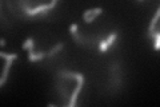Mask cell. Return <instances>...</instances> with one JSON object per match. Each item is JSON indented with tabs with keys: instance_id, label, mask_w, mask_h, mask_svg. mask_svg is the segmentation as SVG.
Returning <instances> with one entry per match:
<instances>
[{
	"instance_id": "6da1fadb",
	"label": "cell",
	"mask_w": 160,
	"mask_h": 107,
	"mask_svg": "<svg viewBox=\"0 0 160 107\" xmlns=\"http://www.w3.org/2000/svg\"><path fill=\"white\" fill-rule=\"evenodd\" d=\"M58 74L60 76H63V78H66V79H76L78 80V86H76V88L73 90V93L71 95V99H69V103H68L69 107L76 106L78 95H79L80 91H82L83 83H84V75H82L80 72H71V71H64V70H60Z\"/></svg>"
},
{
	"instance_id": "7a4b0ae2",
	"label": "cell",
	"mask_w": 160,
	"mask_h": 107,
	"mask_svg": "<svg viewBox=\"0 0 160 107\" xmlns=\"http://www.w3.org/2000/svg\"><path fill=\"white\" fill-rule=\"evenodd\" d=\"M56 3H58V0H52L49 4H43V6H39L36 8H29L27 4H24L23 6V12L27 15V16H38V15L40 13H43L44 11H48V9H52L55 6H56Z\"/></svg>"
},
{
	"instance_id": "3957f363",
	"label": "cell",
	"mask_w": 160,
	"mask_h": 107,
	"mask_svg": "<svg viewBox=\"0 0 160 107\" xmlns=\"http://www.w3.org/2000/svg\"><path fill=\"white\" fill-rule=\"evenodd\" d=\"M116 38H118V32H112L107 39L102 40V42L99 43V51L100 52H106V51L113 44V42L116 40Z\"/></svg>"
},
{
	"instance_id": "277c9868",
	"label": "cell",
	"mask_w": 160,
	"mask_h": 107,
	"mask_svg": "<svg viewBox=\"0 0 160 107\" xmlns=\"http://www.w3.org/2000/svg\"><path fill=\"white\" fill-rule=\"evenodd\" d=\"M6 66L3 68V72H2V79H0V87H4V84L7 82V78H8V72H9V68L12 66V62L15 59H6Z\"/></svg>"
},
{
	"instance_id": "5b68a950",
	"label": "cell",
	"mask_w": 160,
	"mask_h": 107,
	"mask_svg": "<svg viewBox=\"0 0 160 107\" xmlns=\"http://www.w3.org/2000/svg\"><path fill=\"white\" fill-rule=\"evenodd\" d=\"M159 19H160V7H159V9L156 11V13H155V16L152 18L151 23H149V27H148V36L149 38H151L152 34L155 32V27H156V23L159 22Z\"/></svg>"
},
{
	"instance_id": "8992f818",
	"label": "cell",
	"mask_w": 160,
	"mask_h": 107,
	"mask_svg": "<svg viewBox=\"0 0 160 107\" xmlns=\"http://www.w3.org/2000/svg\"><path fill=\"white\" fill-rule=\"evenodd\" d=\"M28 60L29 62H38V60H42L47 56V52H33V50H29L28 51Z\"/></svg>"
},
{
	"instance_id": "52a82bcc",
	"label": "cell",
	"mask_w": 160,
	"mask_h": 107,
	"mask_svg": "<svg viewBox=\"0 0 160 107\" xmlns=\"http://www.w3.org/2000/svg\"><path fill=\"white\" fill-rule=\"evenodd\" d=\"M63 48H64V43L59 42L56 45H53V47L48 51V52H47V56H48V58H52V56H55V55H56V54L59 52V51H62Z\"/></svg>"
},
{
	"instance_id": "ba28073f",
	"label": "cell",
	"mask_w": 160,
	"mask_h": 107,
	"mask_svg": "<svg viewBox=\"0 0 160 107\" xmlns=\"http://www.w3.org/2000/svg\"><path fill=\"white\" fill-rule=\"evenodd\" d=\"M103 12V8H100V7H98V8H92V9H87V11H84V13H83V19L84 18H88V16H91V15H100Z\"/></svg>"
},
{
	"instance_id": "9c48e42d",
	"label": "cell",
	"mask_w": 160,
	"mask_h": 107,
	"mask_svg": "<svg viewBox=\"0 0 160 107\" xmlns=\"http://www.w3.org/2000/svg\"><path fill=\"white\" fill-rule=\"evenodd\" d=\"M35 47V42H33V38H28L26 42L23 43V50H33Z\"/></svg>"
},
{
	"instance_id": "30bf717a",
	"label": "cell",
	"mask_w": 160,
	"mask_h": 107,
	"mask_svg": "<svg viewBox=\"0 0 160 107\" xmlns=\"http://www.w3.org/2000/svg\"><path fill=\"white\" fill-rule=\"evenodd\" d=\"M151 38L155 39V50H156V51H160V31L153 32Z\"/></svg>"
},
{
	"instance_id": "8fae6325",
	"label": "cell",
	"mask_w": 160,
	"mask_h": 107,
	"mask_svg": "<svg viewBox=\"0 0 160 107\" xmlns=\"http://www.w3.org/2000/svg\"><path fill=\"white\" fill-rule=\"evenodd\" d=\"M0 56L4 59H18V54H6V52H0Z\"/></svg>"
},
{
	"instance_id": "7c38bea8",
	"label": "cell",
	"mask_w": 160,
	"mask_h": 107,
	"mask_svg": "<svg viewBox=\"0 0 160 107\" xmlns=\"http://www.w3.org/2000/svg\"><path fill=\"white\" fill-rule=\"evenodd\" d=\"M95 19H96V15H91V16H88V18H84V23L91 24Z\"/></svg>"
},
{
	"instance_id": "4fadbf2b",
	"label": "cell",
	"mask_w": 160,
	"mask_h": 107,
	"mask_svg": "<svg viewBox=\"0 0 160 107\" xmlns=\"http://www.w3.org/2000/svg\"><path fill=\"white\" fill-rule=\"evenodd\" d=\"M78 28H79V25L78 24H71V27H69V32H71V35L72 34H75V32H78Z\"/></svg>"
},
{
	"instance_id": "5bb4252c",
	"label": "cell",
	"mask_w": 160,
	"mask_h": 107,
	"mask_svg": "<svg viewBox=\"0 0 160 107\" xmlns=\"http://www.w3.org/2000/svg\"><path fill=\"white\" fill-rule=\"evenodd\" d=\"M0 45H2V47H4V45H6V40H4V39L0 40Z\"/></svg>"
},
{
	"instance_id": "9a60e30c",
	"label": "cell",
	"mask_w": 160,
	"mask_h": 107,
	"mask_svg": "<svg viewBox=\"0 0 160 107\" xmlns=\"http://www.w3.org/2000/svg\"><path fill=\"white\" fill-rule=\"evenodd\" d=\"M139 2H144V0H139Z\"/></svg>"
}]
</instances>
